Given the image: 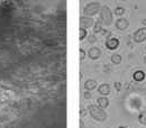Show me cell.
I'll return each mask as SVG.
<instances>
[{
  "instance_id": "6da1fadb",
  "label": "cell",
  "mask_w": 146,
  "mask_h": 128,
  "mask_svg": "<svg viewBox=\"0 0 146 128\" xmlns=\"http://www.w3.org/2000/svg\"><path fill=\"white\" fill-rule=\"evenodd\" d=\"M89 112L92 118L97 121H105L107 119V113L99 106H89Z\"/></svg>"
},
{
  "instance_id": "7a4b0ae2",
  "label": "cell",
  "mask_w": 146,
  "mask_h": 128,
  "mask_svg": "<svg viewBox=\"0 0 146 128\" xmlns=\"http://www.w3.org/2000/svg\"><path fill=\"white\" fill-rule=\"evenodd\" d=\"M100 18L105 25H110L112 23V13L109 9V7L104 6L100 11Z\"/></svg>"
},
{
  "instance_id": "3957f363",
  "label": "cell",
  "mask_w": 146,
  "mask_h": 128,
  "mask_svg": "<svg viewBox=\"0 0 146 128\" xmlns=\"http://www.w3.org/2000/svg\"><path fill=\"white\" fill-rule=\"evenodd\" d=\"M133 39L136 43H142L146 39V27H142L139 29H137L134 35H133Z\"/></svg>"
},
{
  "instance_id": "277c9868",
  "label": "cell",
  "mask_w": 146,
  "mask_h": 128,
  "mask_svg": "<svg viewBox=\"0 0 146 128\" xmlns=\"http://www.w3.org/2000/svg\"><path fill=\"white\" fill-rule=\"evenodd\" d=\"M99 8H100V5L98 2H91V3H89L84 8V14L88 15V16H92V15L97 14V11L99 10Z\"/></svg>"
},
{
  "instance_id": "5b68a950",
  "label": "cell",
  "mask_w": 146,
  "mask_h": 128,
  "mask_svg": "<svg viewBox=\"0 0 146 128\" xmlns=\"http://www.w3.org/2000/svg\"><path fill=\"white\" fill-rule=\"evenodd\" d=\"M119 46V40L117 38H109L106 42V47L108 50H116Z\"/></svg>"
},
{
  "instance_id": "8992f818",
  "label": "cell",
  "mask_w": 146,
  "mask_h": 128,
  "mask_svg": "<svg viewBox=\"0 0 146 128\" xmlns=\"http://www.w3.org/2000/svg\"><path fill=\"white\" fill-rule=\"evenodd\" d=\"M128 20L125 18H119L117 21H116V27H117V29H119V31H125L126 28L128 27Z\"/></svg>"
},
{
  "instance_id": "52a82bcc",
  "label": "cell",
  "mask_w": 146,
  "mask_h": 128,
  "mask_svg": "<svg viewBox=\"0 0 146 128\" xmlns=\"http://www.w3.org/2000/svg\"><path fill=\"white\" fill-rule=\"evenodd\" d=\"M80 24H81V28H88V27L92 26L93 20L91 18H89V17H81Z\"/></svg>"
},
{
  "instance_id": "ba28073f",
  "label": "cell",
  "mask_w": 146,
  "mask_h": 128,
  "mask_svg": "<svg viewBox=\"0 0 146 128\" xmlns=\"http://www.w3.org/2000/svg\"><path fill=\"white\" fill-rule=\"evenodd\" d=\"M133 78H134L135 81H137V82H142V81L145 79V72H144L143 70H137V71L134 72Z\"/></svg>"
},
{
  "instance_id": "9c48e42d",
  "label": "cell",
  "mask_w": 146,
  "mask_h": 128,
  "mask_svg": "<svg viewBox=\"0 0 146 128\" xmlns=\"http://www.w3.org/2000/svg\"><path fill=\"white\" fill-rule=\"evenodd\" d=\"M100 55H101V52H100V50L97 48V47H91V48L89 50V57L92 58V60H97Z\"/></svg>"
},
{
  "instance_id": "30bf717a",
  "label": "cell",
  "mask_w": 146,
  "mask_h": 128,
  "mask_svg": "<svg viewBox=\"0 0 146 128\" xmlns=\"http://www.w3.org/2000/svg\"><path fill=\"white\" fill-rule=\"evenodd\" d=\"M98 92L100 93V94H104V96H107V94H109L110 93V87L107 84V83H104V84H101L100 87H99V89H98Z\"/></svg>"
},
{
  "instance_id": "8fae6325",
  "label": "cell",
  "mask_w": 146,
  "mask_h": 128,
  "mask_svg": "<svg viewBox=\"0 0 146 128\" xmlns=\"http://www.w3.org/2000/svg\"><path fill=\"white\" fill-rule=\"evenodd\" d=\"M98 105H99V107L100 108H106V107H108V105H109V101H108V99L106 98V97H101V98H99L98 99Z\"/></svg>"
},
{
  "instance_id": "7c38bea8",
  "label": "cell",
  "mask_w": 146,
  "mask_h": 128,
  "mask_svg": "<svg viewBox=\"0 0 146 128\" xmlns=\"http://www.w3.org/2000/svg\"><path fill=\"white\" fill-rule=\"evenodd\" d=\"M84 88L87 90H93L94 88H97V81H94V80H88L84 83Z\"/></svg>"
},
{
  "instance_id": "4fadbf2b",
  "label": "cell",
  "mask_w": 146,
  "mask_h": 128,
  "mask_svg": "<svg viewBox=\"0 0 146 128\" xmlns=\"http://www.w3.org/2000/svg\"><path fill=\"white\" fill-rule=\"evenodd\" d=\"M138 121L142 124V125H146V110L142 111L138 116Z\"/></svg>"
},
{
  "instance_id": "5bb4252c",
  "label": "cell",
  "mask_w": 146,
  "mask_h": 128,
  "mask_svg": "<svg viewBox=\"0 0 146 128\" xmlns=\"http://www.w3.org/2000/svg\"><path fill=\"white\" fill-rule=\"evenodd\" d=\"M111 62L115 64H119L121 62V56L119 54H113L111 56Z\"/></svg>"
},
{
  "instance_id": "9a60e30c",
  "label": "cell",
  "mask_w": 146,
  "mask_h": 128,
  "mask_svg": "<svg viewBox=\"0 0 146 128\" xmlns=\"http://www.w3.org/2000/svg\"><path fill=\"white\" fill-rule=\"evenodd\" d=\"M124 13H125V9H124L123 7H117V8L115 9V14H116V15H118V16L124 15Z\"/></svg>"
},
{
  "instance_id": "2e32d148",
  "label": "cell",
  "mask_w": 146,
  "mask_h": 128,
  "mask_svg": "<svg viewBox=\"0 0 146 128\" xmlns=\"http://www.w3.org/2000/svg\"><path fill=\"white\" fill-rule=\"evenodd\" d=\"M87 36V31L84 29V28H80V40H82V39H84V37Z\"/></svg>"
},
{
  "instance_id": "e0dca14e",
  "label": "cell",
  "mask_w": 146,
  "mask_h": 128,
  "mask_svg": "<svg viewBox=\"0 0 146 128\" xmlns=\"http://www.w3.org/2000/svg\"><path fill=\"white\" fill-rule=\"evenodd\" d=\"M100 29H101V21H98L97 24H96V26H94V32L97 33V32H100Z\"/></svg>"
},
{
  "instance_id": "ac0fdd59",
  "label": "cell",
  "mask_w": 146,
  "mask_h": 128,
  "mask_svg": "<svg viewBox=\"0 0 146 128\" xmlns=\"http://www.w3.org/2000/svg\"><path fill=\"white\" fill-rule=\"evenodd\" d=\"M84 56H86V52H84L82 48H80V58H81V60H83V58H84Z\"/></svg>"
},
{
  "instance_id": "d6986e66",
  "label": "cell",
  "mask_w": 146,
  "mask_h": 128,
  "mask_svg": "<svg viewBox=\"0 0 146 128\" xmlns=\"http://www.w3.org/2000/svg\"><path fill=\"white\" fill-rule=\"evenodd\" d=\"M90 38H91V39H90V42H94V37L91 36V37H90Z\"/></svg>"
},
{
  "instance_id": "ffe728a7",
  "label": "cell",
  "mask_w": 146,
  "mask_h": 128,
  "mask_svg": "<svg viewBox=\"0 0 146 128\" xmlns=\"http://www.w3.org/2000/svg\"><path fill=\"white\" fill-rule=\"evenodd\" d=\"M118 128H127V127H124V126H119Z\"/></svg>"
},
{
  "instance_id": "44dd1931",
  "label": "cell",
  "mask_w": 146,
  "mask_h": 128,
  "mask_svg": "<svg viewBox=\"0 0 146 128\" xmlns=\"http://www.w3.org/2000/svg\"><path fill=\"white\" fill-rule=\"evenodd\" d=\"M143 23H144V24L146 25V19H145V20H143Z\"/></svg>"
},
{
  "instance_id": "7402d4cb",
  "label": "cell",
  "mask_w": 146,
  "mask_h": 128,
  "mask_svg": "<svg viewBox=\"0 0 146 128\" xmlns=\"http://www.w3.org/2000/svg\"><path fill=\"white\" fill-rule=\"evenodd\" d=\"M144 61H145V63H146V55H145V58H144Z\"/></svg>"
},
{
  "instance_id": "603a6c76",
  "label": "cell",
  "mask_w": 146,
  "mask_h": 128,
  "mask_svg": "<svg viewBox=\"0 0 146 128\" xmlns=\"http://www.w3.org/2000/svg\"><path fill=\"white\" fill-rule=\"evenodd\" d=\"M145 48H146V46H145Z\"/></svg>"
}]
</instances>
